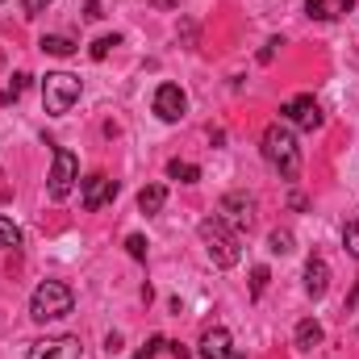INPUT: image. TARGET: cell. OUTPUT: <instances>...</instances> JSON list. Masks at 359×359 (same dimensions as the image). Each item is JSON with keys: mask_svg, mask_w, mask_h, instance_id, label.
Segmentation results:
<instances>
[{"mask_svg": "<svg viewBox=\"0 0 359 359\" xmlns=\"http://www.w3.org/2000/svg\"><path fill=\"white\" fill-rule=\"evenodd\" d=\"M201 243H205V255L213 259V268H234L238 259H243V247H238V230L222 217V213H213V217H205L201 222Z\"/></svg>", "mask_w": 359, "mask_h": 359, "instance_id": "obj_1", "label": "cell"}, {"mask_svg": "<svg viewBox=\"0 0 359 359\" xmlns=\"http://www.w3.org/2000/svg\"><path fill=\"white\" fill-rule=\"evenodd\" d=\"M264 159H268L284 180L301 176V147H297V138H292V126L276 121V126L264 130Z\"/></svg>", "mask_w": 359, "mask_h": 359, "instance_id": "obj_2", "label": "cell"}, {"mask_svg": "<svg viewBox=\"0 0 359 359\" xmlns=\"http://www.w3.org/2000/svg\"><path fill=\"white\" fill-rule=\"evenodd\" d=\"M72 305H76V292L63 280H42L29 297V318L34 322H59L72 313Z\"/></svg>", "mask_w": 359, "mask_h": 359, "instance_id": "obj_3", "label": "cell"}, {"mask_svg": "<svg viewBox=\"0 0 359 359\" xmlns=\"http://www.w3.org/2000/svg\"><path fill=\"white\" fill-rule=\"evenodd\" d=\"M76 100H80V80H76L72 72H50V76L42 80V104H46L50 117L72 113Z\"/></svg>", "mask_w": 359, "mask_h": 359, "instance_id": "obj_4", "label": "cell"}, {"mask_svg": "<svg viewBox=\"0 0 359 359\" xmlns=\"http://www.w3.org/2000/svg\"><path fill=\"white\" fill-rule=\"evenodd\" d=\"M46 180H50V184H46L50 201H67L72 188H76V180H80V159H76L67 147H55V168H50Z\"/></svg>", "mask_w": 359, "mask_h": 359, "instance_id": "obj_5", "label": "cell"}, {"mask_svg": "<svg viewBox=\"0 0 359 359\" xmlns=\"http://www.w3.org/2000/svg\"><path fill=\"white\" fill-rule=\"evenodd\" d=\"M280 121H284V126H297V130H318L326 117H322V104H318L309 92H301V96H292V100L280 109Z\"/></svg>", "mask_w": 359, "mask_h": 359, "instance_id": "obj_6", "label": "cell"}, {"mask_svg": "<svg viewBox=\"0 0 359 359\" xmlns=\"http://www.w3.org/2000/svg\"><path fill=\"white\" fill-rule=\"evenodd\" d=\"M117 196V180H109V176H88V180H80V205L88 209V213H96V209H104L109 201Z\"/></svg>", "mask_w": 359, "mask_h": 359, "instance_id": "obj_7", "label": "cell"}, {"mask_svg": "<svg viewBox=\"0 0 359 359\" xmlns=\"http://www.w3.org/2000/svg\"><path fill=\"white\" fill-rule=\"evenodd\" d=\"M184 109H188V96H184V88L180 84H159L155 88V117L159 121H180L184 117Z\"/></svg>", "mask_w": 359, "mask_h": 359, "instance_id": "obj_8", "label": "cell"}, {"mask_svg": "<svg viewBox=\"0 0 359 359\" xmlns=\"http://www.w3.org/2000/svg\"><path fill=\"white\" fill-rule=\"evenodd\" d=\"M25 359H80V339H67V334L38 339V343H29Z\"/></svg>", "mask_w": 359, "mask_h": 359, "instance_id": "obj_9", "label": "cell"}, {"mask_svg": "<svg viewBox=\"0 0 359 359\" xmlns=\"http://www.w3.org/2000/svg\"><path fill=\"white\" fill-rule=\"evenodd\" d=\"M230 351H234V339L226 326H213L201 334V351H196L201 359H230Z\"/></svg>", "mask_w": 359, "mask_h": 359, "instance_id": "obj_10", "label": "cell"}, {"mask_svg": "<svg viewBox=\"0 0 359 359\" xmlns=\"http://www.w3.org/2000/svg\"><path fill=\"white\" fill-rule=\"evenodd\" d=\"M251 209H255V201L247 192H226L222 196V217L234 222V226H251V217H255Z\"/></svg>", "mask_w": 359, "mask_h": 359, "instance_id": "obj_11", "label": "cell"}, {"mask_svg": "<svg viewBox=\"0 0 359 359\" xmlns=\"http://www.w3.org/2000/svg\"><path fill=\"white\" fill-rule=\"evenodd\" d=\"M326 288H330V268H326V259H322V255H309V264H305V292L318 301V297H326Z\"/></svg>", "mask_w": 359, "mask_h": 359, "instance_id": "obj_12", "label": "cell"}, {"mask_svg": "<svg viewBox=\"0 0 359 359\" xmlns=\"http://www.w3.org/2000/svg\"><path fill=\"white\" fill-rule=\"evenodd\" d=\"M351 4H355V0H305V13H309L313 21H339V17L351 13Z\"/></svg>", "mask_w": 359, "mask_h": 359, "instance_id": "obj_13", "label": "cell"}, {"mask_svg": "<svg viewBox=\"0 0 359 359\" xmlns=\"http://www.w3.org/2000/svg\"><path fill=\"white\" fill-rule=\"evenodd\" d=\"M138 359H188V351L172 339H151L147 347H138Z\"/></svg>", "mask_w": 359, "mask_h": 359, "instance_id": "obj_14", "label": "cell"}, {"mask_svg": "<svg viewBox=\"0 0 359 359\" xmlns=\"http://www.w3.org/2000/svg\"><path fill=\"white\" fill-rule=\"evenodd\" d=\"M163 205H168V188H163V184H147V188L138 192V209H142V213H159Z\"/></svg>", "mask_w": 359, "mask_h": 359, "instance_id": "obj_15", "label": "cell"}, {"mask_svg": "<svg viewBox=\"0 0 359 359\" xmlns=\"http://www.w3.org/2000/svg\"><path fill=\"white\" fill-rule=\"evenodd\" d=\"M297 351H313L318 343H322V326L313 322V318H305V322H297Z\"/></svg>", "mask_w": 359, "mask_h": 359, "instance_id": "obj_16", "label": "cell"}, {"mask_svg": "<svg viewBox=\"0 0 359 359\" xmlns=\"http://www.w3.org/2000/svg\"><path fill=\"white\" fill-rule=\"evenodd\" d=\"M38 46H42L46 55H55V59H67V55H76V42H72L67 34H46Z\"/></svg>", "mask_w": 359, "mask_h": 359, "instance_id": "obj_17", "label": "cell"}, {"mask_svg": "<svg viewBox=\"0 0 359 359\" xmlns=\"http://www.w3.org/2000/svg\"><path fill=\"white\" fill-rule=\"evenodd\" d=\"M168 176L180 180V184H196V180H201V168H196V163H184V159H172V163H168Z\"/></svg>", "mask_w": 359, "mask_h": 359, "instance_id": "obj_18", "label": "cell"}, {"mask_svg": "<svg viewBox=\"0 0 359 359\" xmlns=\"http://www.w3.org/2000/svg\"><path fill=\"white\" fill-rule=\"evenodd\" d=\"M343 251H347L351 259H359V222H347V226H343Z\"/></svg>", "mask_w": 359, "mask_h": 359, "instance_id": "obj_19", "label": "cell"}, {"mask_svg": "<svg viewBox=\"0 0 359 359\" xmlns=\"http://www.w3.org/2000/svg\"><path fill=\"white\" fill-rule=\"evenodd\" d=\"M25 80H29V76H25V72H17V76H13V84L0 92V104H13V100H21V92H25Z\"/></svg>", "mask_w": 359, "mask_h": 359, "instance_id": "obj_20", "label": "cell"}, {"mask_svg": "<svg viewBox=\"0 0 359 359\" xmlns=\"http://www.w3.org/2000/svg\"><path fill=\"white\" fill-rule=\"evenodd\" d=\"M268 247L276 251V255H288V251H292V234H288V230H271Z\"/></svg>", "mask_w": 359, "mask_h": 359, "instance_id": "obj_21", "label": "cell"}, {"mask_svg": "<svg viewBox=\"0 0 359 359\" xmlns=\"http://www.w3.org/2000/svg\"><path fill=\"white\" fill-rule=\"evenodd\" d=\"M0 247H21V230L8 217H0Z\"/></svg>", "mask_w": 359, "mask_h": 359, "instance_id": "obj_22", "label": "cell"}, {"mask_svg": "<svg viewBox=\"0 0 359 359\" xmlns=\"http://www.w3.org/2000/svg\"><path fill=\"white\" fill-rule=\"evenodd\" d=\"M113 46H121V38H117V34H104V38H96V42H92V59H104V55H109V50H113Z\"/></svg>", "mask_w": 359, "mask_h": 359, "instance_id": "obj_23", "label": "cell"}, {"mask_svg": "<svg viewBox=\"0 0 359 359\" xmlns=\"http://www.w3.org/2000/svg\"><path fill=\"white\" fill-rule=\"evenodd\" d=\"M268 280H271V271H268V268H255V271H251V297H264Z\"/></svg>", "mask_w": 359, "mask_h": 359, "instance_id": "obj_24", "label": "cell"}, {"mask_svg": "<svg viewBox=\"0 0 359 359\" xmlns=\"http://www.w3.org/2000/svg\"><path fill=\"white\" fill-rule=\"evenodd\" d=\"M126 251H130L134 259H147V238H142V234H130V238H126Z\"/></svg>", "mask_w": 359, "mask_h": 359, "instance_id": "obj_25", "label": "cell"}, {"mask_svg": "<svg viewBox=\"0 0 359 359\" xmlns=\"http://www.w3.org/2000/svg\"><path fill=\"white\" fill-rule=\"evenodd\" d=\"M55 0H21V8H25V17H38V13H46Z\"/></svg>", "mask_w": 359, "mask_h": 359, "instance_id": "obj_26", "label": "cell"}, {"mask_svg": "<svg viewBox=\"0 0 359 359\" xmlns=\"http://www.w3.org/2000/svg\"><path fill=\"white\" fill-rule=\"evenodd\" d=\"M151 4H155V8H176L180 0H151Z\"/></svg>", "mask_w": 359, "mask_h": 359, "instance_id": "obj_27", "label": "cell"}, {"mask_svg": "<svg viewBox=\"0 0 359 359\" xmlns=\"http://www.w3.org/2000/svg\"><path fill=\"white\" fill-rule=\"evenodd\" d=\"M230 359H247V355H243V351H230Z\"/></svg>", "mask_w": 359, "mask_h": 359, "instance_id": "obj_28", "label": "cell"}, {"mask_svg": "<svg viewBox=\"0 0 359 359\" xmlns=\"http://www.w3.org/2000/svg\"><path fill=\"white\" fill-rule=\"evenodd\" d=\"M0 63H4V55H0Z\"/></svg>", "mask_w": 359, "mask_h": 359, "instance_id": "obj_29", "label": "cell"}]
</instances>
